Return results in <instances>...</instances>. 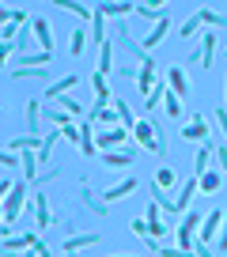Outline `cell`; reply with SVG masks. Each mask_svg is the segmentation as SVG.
<instances>
[{"label": "cell", "instance_id": "74e56055", "mask_svg": "<svg viewBox=\"0 0 227 257\" xmlns=\"http://www.w3.org/2000/svg\"><path fill=\"white\" fill-rule=\"evenodd\" d=\"M197 27H201V19H186V23H182V38H193V34H197Z\"/></svg>", "mask_w": 227, "mask_h": 257}, {"label": "cell", "instance_id": "7c38bea8", "mask_svg": "<svg viewBox=\"0 0 227 257\" xmlns=\"http://www.w3.org/2000/svg\"><path fill=\"white\" fill-rule=\"evenodd\" d=\"M133 189H137V178H125L122 185H110V189L102 193V201H106V204H113V201H125V197H129Z\"/></svg>", "mask_w": 227, "mask_h": 257}, {"label": "cell", "instance_id": "83f0119b", "mask_svg": "<svg viewBox=\"0 0 227 257\" xmlns=\"http://www.w3.org/2000/svg\"><path fill=\"white\" fill-rule=\"evenodd\" d=\"M46 121H49V125H57L61 133H65V128L72 125V113H65V110H46Z\"/></svg>", "mask_w": 227, "mask_h": 257}, {"label": "cell", "instance_id": "6da1fadb", "mask_svg": "<svg viewBox=\"0 0 227 257\" xmlns=\"http://www.w3.org/2000/svg\"><path fill=\"white\" fill-rule=\"evenodd\" d=\"M27 208V185H16V189L4 197V227H12L19 219V212Z\"/></svg>", "mask_w": 227, "mask_h": 257}, {"label": "cell", "instance_id": "1f68e13d", "mask_svg": "<svg viewBox=\"0 0 227 257\" xmlns=\"http://www.w3.org/2000/svg\"><path fill=\"white\" fill-rule=\"evenodd\" d=\"M61 8H65V12H72V16H80V19H95V12H91V8H83V4H76V0H61Z\"/></svg>", "mask_w": 227, "mask_h": 257}, {"label": "cell", "instance_id": "f1b7e54d", "mask_svg": "<svg viewBox=\"0 0 227 257\" xmlns=\"http://www.w3.org/2000/svg\"><path fill=\"white\" fill-rule=\"evenodd\" d=\"M91 83H95L98 102H113V98H110V83H106V76H102V72H95V76H91Z\"/></svg>", "mask_w": 227, "mask_h": 257}, {"label": "cell", "instance_id": "5b68a950", "mask_svg": "<svg viewBox=\"0 0 227 257\" xmlns=\"http://www.w3.org/2000/svg\"><path fill=\"white\" fill-rule=\"evenodd\" d=\"M80 201H83V208L95 212V216H106V208H110L102 197H95V193H91V182H87V178H80Z\"/></svg>", "mask_w": 227, "mask_h": 257}, {"label": "cell", "instance_id": "9c48e42d", "mask_svg": "<svg viewBox=\"0 0 227 257\" xmlns=\"http://www.w3.org/2000/svg\"><path fill=\"white\" fill-rule=\"evenodd\" d=\"M155 83H159V76H155V61H148V64H140V72H137V87L144 91V98L155 91Z\"/></svg>", "mask_w": 227, "mask_h": 257}, {"label": "cell", "instance_id": "ee69618b", "mask_svg": "<svg viewBox=\"0 0 227 257\" xmlns=\"http://www.w3.org/2000/svg\"><path fill=\"white\" fill-rule=\"evenodd\" d=\"M216 159H219V167H223V174H227V144L216 148Z\"/></svg>", "mask_w": 227, "mask_h": 257}, {"label": "cell", "instance_id": "8992f818", "mask_svg": "<svg viewBox=\"0 0 227 257\" xmlns=\"http://www.w3.org/2000/svg\"><path fill=\"white\" fill-rule=\"evenodd\" d=\"M223 216H227V212L212 208L208 216H204V223H201V234H197V242H212V234L219 238V227H223Z\"/></svg>", "mask_w": 227, "mask_h": 257}, {"label": "cell", "instance_id": "e575fe53", "mask_svg": "<svg viewBox=\"0 0 227 257\" xmlns=\"http://www.w3.org/2000/svg\"><path fill=\"white\" fill-rule=\"evenodd\" d=\"M57 102H61V110H65V113H83V106L76 102L72 95H65V98H57Z\"/></svg>", "mask_w": 227, "mask_h": 257}, {"label": "cell", "instance_id": "f6af8a7d", "mask_svg": "<svg viewBox=\"0 0 227 257\" xmlns=\"http://www.w3.org/2000/svg\"><path fill=\"white\" fill-rule=\"evenodd\" d=\"M61 257H76V253H61Z\"/></svg>", "mask_w": 227, "mask_h": 257}, {"label": "cell", "instance_id": "2e32d148", "mask_svg": "<svg viewBox=\"0 0 227 257\" xmlns=\"http://www.w3.org/2000/svg\"><path fill=\"white\" fill-rule=\"evenodd\" d=\"M65 137V133H61V128H57V133H46V137H42V148H38V163L42 167H49V159H53V148H57V140Z\"/></svg>", "mask_w": 227, "mask_h": 257}, {"label": "cell", "instance_id": "d6a6232c", "mask_svg": "<svg viewBox=\"0 0 227 257\" xmlns=\"http://www.w3.org/2000/svg\"><path fill=\"white\" fill-rule=\"evenodd\" d=\"M68 42H72V46H68V49H72V57H83V49H87V34L72 31V38H68Z\"/></svg>", "mask_w": 227, "mask_h": 257}, {"label": "cell", "instance_id": "8d00e7d4", "mask_svg": "<svg viewBox=\"0 0 227 257\" xmlns=\"http://www.w3.org/2000/svg\"><path fill=\"white\" fill-rule=\"evenodd\" d=\"M133 234H140V238H152V227H148V219H133Z\"/></svg>", "mask_w": 227, "mask_h": 257}, {"label": "cell", "instance_id": "836d02e7", "mask_svg": "<svg viewBox=\"0 0 227 257\" xmlns=\"http://www.w3.org/2000/svg\"><path fill=\"white\" fill-rule=\"evenodd\" d=\"M201 189H204V193H216V189H219V174H216V170L201 174Z\"/></svg>", "mask_w": 227, "mask_h": 257}, {"label": "cell", "instance_id": "9a60e30c", "mask_svg": "<svg viewBox=\"0 0 227 257\" xmlns=\"http://www.w3.org/2000/svg\"><path fill=\"white\" fill-rule=\"evenodd\" d=\"M80 83V76H61V83H49V91H46V98L49 102H57V98H65L68 91Z\"/></svg>", "mask_w": 227, "mask_h": 257}, {"label": "cell", "instance_id": "4316f807", "mask_svg": "<svg viewBox=\"0 0 227 257\" xmlns=\"http://www.w3.org/2000/svg\"><path fill=\"white\" fill-rule=\"evenodd\" d=\"M38 113H42V106L34 102H27V128H31V137H42V128H38Z\"/></svg>", "mask_w": 227, "mask_h": 257}, {"label": "cell", "instance_id": "7a4b0ae2", "mask_svg": "<svg viewBox=\"0 0 227 257\" xmlns=\"http://www.w3.org/2000/svg\"><path fill=\"white\" fill-rule=\"evenodd\" d=\"M129 137H133L129 128L118 125V128H102V133H95V144H98V152H113V148H125Z\"/></svg>", "mask_w": 227, "mask_h": 257}, {"label": "cell", "instance_id": "7402d4cb", "mask_svg": "<svg viewBox=\"0 0 227 257\" xmlns=\"http://www.w3.org/2000/svg\"><path fill=\"white\" fill-rule=\"evenodd\" d=\"M167 31H170V19H163V23H155V31H152V34H148V38H144V42H140V46H144V49H148V53H152V49H155V46H159V42H163V38H167Z\"/></svg>", "mask_w": 227, "mask_h": 257}, {"label": "cell", "instance_id": "d590c367", "mask_svg": "<svg viewBox=\"0 0 227 257\" xmlns=\"http://www.w3.org/2000/svg\"><path fill=\"white\" fill-rule=\"evenodd\" d=\"M0 167H23V155H16V152H0Z\"/></svg>", "mask_w": 227, "mask_h": 257}, {"label": "cell", "instance_id": "7bdbcfd3", "mask_svg": "<svg viewBox=\"0 0 227 257\" xmlns=\"http://www.w3.org/2000/svg\"><path fill=\"white\" fill-rule=\"evenodd\" d=\"M193 253H197V257H212V246H208V242H197Z\"/></svg>", "mask_w": 227, "mask_h": 257}, {"label": "cell", "instance_id": "484cf974", "mask_svg": "<svg viewBox=\"0 0 227 257\" xmlns=\"http://www.w3.org/2000/svg\"><path fill=\"white\" fill-rule=\"evenodd\" d=\"M197 19H201L208 31H216V27H227V16H219V12H212V8H201V12H197Z\"/></svg>", "mask_w": 227, "mask_h": 257}, {"label": "cell", "instance_id": "e0dca14e", "mask_svg": "<svg viewBox=\"0 0 227 257\" xmlns=\"http://www.w3.org/2000/svg\"><path fill=\"white\" fill-rule=\"evenodd\" d=\"M95 242H98L95 231H91V234H68V238H65V253H80V249L95 246Z\"/></svg>", "mask_w": 227, "mask_h": 257}, {"label": "cell", "instance_id": "4fadbf2b", "mask_svg": "<svg viewBox=\"0 0 227 257\" xmlns=\"http://www.w3.org/2000/svg\"><path fill=\"white\" fill-rule=\"evenodd\" d=\"M208 163H212V140H204L201 148H197V159H193V178H201V174H208Z\"/></svg>", "mask_w": 227, "mask_h": 257}, {"label": "cell", "instance_id": "30bf717a", "mask_svg": "<svg viewBox=\"0 0 227 257\" xmlns=\"http://www.w3.org/2000/svg\"><path fill=\"white\" fill-rule=\"evenodd\" d=\"M204 137H208V117H204V113H193V121L182 128V140H204Z\"/></svg>", "mask_w": 227, "mask_h": 257}, {"label": "cell", "instance_id": "5bb4252c", "mask_svg": "<svg viewBox=\"0 0 227 257\" xmlns=\"http://www.w3.org/2000/svg\"><path fill=\"white\" fill-rule=\"evenodd\" d=\"M197 189H201V178H189V182L182 185V193L174 197V208H178V216L189 208V201H193V193H197Z\"/></svg>", "mask_w": 227, "mask_h": 257}, {"label": "cell", "instance_id": "f35d334b", "mask_svg": "<svg viewBox=\"0 0 227 257\" xmlns=\"http://www.w3.org/2000/svg\"><path fill=\"white\" fill-rule=\"evenodd\" d=\"M212 117H216V125H219V137H227V106H219Z\"/></svg>", "mask_w": 227, "mask_h": 257}, {"label": "cell", "instance_id": "8fae6325", "mask_svg": "<svg viewBox=\"0 0 227 257\" xmlns=\"http://www.w3.org/2000/svg\"><path fill=\"white\" fill-rule=\"evenodd\" d=\"M133 159H137V152L133 148H125V152H102V163L113 170H122V167H133Z\"/></svg>", "mask_w": 227, "mask_h": 257}, {"label": "cell", "instance_id": "603a6c76", "mask_svg": "<svg viewBox=\"0 0 227 257\" xmlns=\"http://www.w3.org/2000/svg\"><path fill=\"white\" fill-rule=\"evenodd\" d=\"M98 72H102V76H110V72H113V42L98 46Z\"/></svg>", "mask_w": 227, "mask_h": 257}, {"label": "cell", "instance_id": "d6986e66", "mask_svg": "<svg viewBox=\"0 0 227 257\" xmlns=\"http://www.w3.org/2000/svg\"><path fill=\"white\" fill-rule=\"evenodd\" d=\"M91 125H95L91 117L80 125V152H83V155H95V152H98V144H95V133H91Z\"/></svg>", "mask_w": 227, "mask_h": 257}, {"label": "cell", "instance_id": "ac0fdd59", "mask_svg": "<svg viewBox=\"0 0 227 257\" xmlns=\"http://www.w3.org/2000/svg\"><path fill=\"white\" fill-rule=\"evenodd\" d=\"M216 46H219V42H216V34H204V38H201V68H212V61H216Z\"/></svg>", "mask_w": 227, "mask_h": 257}, {"label": "cell", "instance_id": "cb8c5ba5", "mask_svg": "<svg viewBox=\"0 0 227 257\" xmlns=\"http://www.w3.org/2000/svg\"><path fill=\"white\" fill-rule=\"evenodd\" d=\"M34 38H38V49H46V53H49L53 34H49V23H46V19H34Z\"/></svg>", "mask_w": 227, "mask_h": 257}, {"label": "cell", "instance_id": "d4e9b609", "mask_svg": "<svg viewBox=\"0 0 227 257\" xmlns=\"http://www.w3.org/2000/svg\"><path fill=\"white\" fill-rule=\"evenodd\" d=\"M91 42H95V46H106V16H98L95 12V19H91Z\"/></svg>", "mask_w": 227, "mask_h": 257}, {"label": "cell", "instance_id": "ab89813d", "mask_svg": "<svg viewBox=\"0 0 227 257\" xmlns=\"http://www.w3.org/2000/svg\"><path fill=\"white\" fill-rule=\"evenodd\" d=\"M152 257H197V253H186V249H163V246H159Z\"/></svg>", "mask_w": 227, "mask_h": 257}, {"label": "cell", "instance_id": "44dd1931", "mask_svg": "<svg viewBox=\"0 0 227 257\" xmlns=\"http://www.w3.org/2000/svg\"><path fill=\"white\" fill-rule=\"evenodd\" d=\"M137 16L140 19H148V23H163V19H167V8H163V4H137Z\"/></svg>", "mask_w": 227, "mask_h": 257}, {"label": "cell", "instance_id": "b9f144b4", "mask_svg": "<svg viewBox=\"0 0 227 257\" xmlns=\"http://www.w3.org/2000/svg\"><path fill=\"white\" fill-rule=\"evenodd\" d=\"M65 140H68V144H80V125H68L65 128Z\"/></svg>", "mask_w": 227, "mask_h": 257}, {"label": "cell", "instance_id": "ffe728a7", "mask_svg": "<svg viewBox=\"0 0 227 257\" xmlns=\"http://www.w3.org/2000/svg\"><path fill=\"white\" fill-rule=\"evenodd\" d=\"M98 16H129V12H137V4H125V0H122V4H118V0H106V4H98Z\"/></svg>", "mask_w": 227, "mask_h": 257}, {"label": "cell", "instance_id": "4dcf8cb0", "mask_svg": "<svg viewBox=\"0 0 227 257\" xmlns=\"http://www.w3.org/2000/svg\"><path fill=\"white\" fill-rule=\"evenodd\" d=\"M174 182H178V170H170V167H163L159 174H155V185H159V189H170Z\"/></svg>", "mask_w": 227, "mask_h": 257}, {"label": "cell", "instance_id": "60d3db41", "mask_svg": "<svg viewBox=\"0 0 227 257\" xmlns=\"http://www.w3.org/2000/svg\"><path fill=\"white\" fill-rule=\"evenodd\" d=\"M216 249L227 253V216H223V227H219V238H216Z\"/></svg>", "mask_w": 227, "mask_h": 257}, {"label": "cell", "instance_id": "277c9868", "mask_svg": "<svg viewBox=\"0 0 227 257\" xmlns=\"http://www.w3.org/2000/svg\"><path fill=\"white\" fill-rule=\"evenodd\" d=\"M118 117H122V113L113 110V102H95L91 106V121L102 125V128H118Z\"/></svg>", "mask_w": 227, "mask_h": 257}, {"label": "cell", "instance_id": "bcb514c9", "mask_svg": "<svg viewBox=\"0 0 227 257\" xmlns=\"http://www.w3.org/2000/svg\"><path fill=\"white\" fill-rule=\"evenodd\" d=\"M4 257H8V253H4Z\"/></svg>", "mask_w": 227, "mask_h": 257}, {"label": "cell", "instance_id": "ba28073f", "mask_svg": "<svg viewBox=\"0 0 227 257\" xmlns=\"http://www.w3.org/2000/svg\"><path fill=\"white\" fill-rule=\"evenodd\" d=\"M34 227H38V231L53 227V212H49V197H46V193L34 197Z\"/></svg>", "mask_w": 227, "mask_h": 257}, {"label": "cell", "instance_id": "52a82bcc", "mask_svg": "<svg viewBox=\"0 0 227 257\" xmlns=\"http://www.w3.org/2000/svg\"><path fill=\"white\" fill-rule=\"evenodd\" d=\"M167 87L174 91L182 102H186V95H189V80H186V72H182V64H170V72H167Z\"/></svg>", "mask_w": 227, "mask_h": 257}, {"label": "cell", "instance_id": "3957f363", "mask_svg": "<svg viewBox=\"0 0 227 257\" xmlns=\"http://www.w3.org/2000/svg\"><path fill=\"white\" fill-rule=\"evenodd\" d=\"M23 249H34V253H38L42 249V238L38 234H12V238H4V253H23Z\"/></svg>", "mask_w": 227, "mask_h": 257}, {"label": "cell", "instance_id": "f546056e", "mask_svg": "<svg viewBox=\"0 0 227 257\" xmlns=\"http://www.w3.org/2000/svg\"><path fill=\"white\" fill-rule=\"evenodd\" d=\"M163 110H167V117H170V121H178V117H182V98L174 95V91H170V95H167V102H163Z\"/></svg>", "mask_w": 227, "mask_h": 257}]
</instances>
